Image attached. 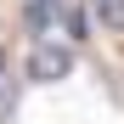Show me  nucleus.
Instances as JSON below:
<instances>
[{"mask_svg":"<svg viewBox=\"0 0 124 124\" xmlns=\"http://www.w3.org/2000/svg\"><path fill=\"white\" fill-rule=\"evenodd\" d=\"M96 11H101V23H107V28L124 34V0H96Z\"/></svg>","mask_w":124,"mask_h":124,"instance_id":"obj_3","label":"nucleus"},{"mask_svg":"<svg viewBox=\"0 0 124 124\" xmlns=\"http://www.w3.org/2000/svg\"><path fill=\"white\" fill-rule=\"evenodd\" d=\"M68 73H73V51L62 39H34V51H28V79L34 85H56Z\"/></svg>","mask_w":124,"mask_h":124,"instance_id":"obj_1","label":"nucleus"},{"mask_svg":"<svg viewBox=\"0 0 124 124\" xmlns=\"http://www.w3.org/2000/svg\"><path fill=\"white\" fill-rule=\"evenodd\" d=\"M51 17H56V0H28V28H34V34H45Z\"/></svg>","mask_w":124,"mask_h":124,"instance_id":"obj_2","label":"nucleus"}]
</instances>
